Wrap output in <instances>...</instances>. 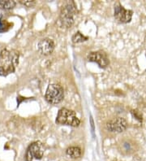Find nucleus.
Listing matches in <instances>:
<instances>
[{"label":"nucleus","mask_w":146,"mask_h":161,"mask_svg":"<svg viewBox=\"0 0 146 161\" xmlns=\"http://www.w3.org/2000/svg\"><path fill=\"white\" fill-rule=\"evenodd\" d=\"M19 54L16 50L3 49L0 51V75L6 77L16 70Z\"/></svg>","instance_id":"obj_1"},{"label":"nucleus","mask_w":146,"mask_h":161,"mask_svg":"<svg viewBox=\"0 0 146 161\" xmlns=\"http://www.w3.org/2000/svg\"><path fill=\"white\" fill-rule=\"evenodd\" d=\"M55 122L60 125H68L72 127H78L80 124V119L77 117L75 112L65 108L59 109Z\"/></svg>","instance_id":"obj_2"},{"label":"nucleus","mask_w":146,"mask_h":161,"mask_svg":"<svg viewBox=\"0 0 146 161\" xmlns=\"http://www.w3.org/2000/svg\"><path fill=\"white\" fill-rule=\"evenodd\" d=\"M77 9L76 5L73 1H69L62 7L60 12V22L65 28H71L74 24V16L76 14Z\"/></svg>","instance_id":"obj_3"},{"label":"nucleus","mask_w":146,"mask_h":161,"mask_svg":"<svg viewBox=\"0 0 146 161\" xmlns=\"http://www.w3.org/2000/svg\"><path fill=\"white\" fill-rule=\"evenodd\" d=\"M64 98V91L59 84H50L46 89L45 98L47 103L55 105L61 103Z\"/></svg>","instance_id":"obj_4"},{"label":"nucleus","mask_w":146,"mask_h":161,"mask_svg":"<svg viewBox=\"0 0 146 161\" xmlns=\"http://www.w3.org/2000/svg\"><path fill=\"white\" fill-rule=\"evenodd\" d=\"M44 147L41 142H34L29 146L26 151L25 161H33V159H41L44 155Z\"/></svg>","instance_id":"obj_5"},{"label":"nucleus","mask_w":146,"mask_h":161,"mask_svg":"<svg viewBox=\"0 0 146 161\" xmlns=\"http://www.w3.org/2000/svg\"><path fill=\"white\" fill-rule=\"evenodd\" d=\"M133 12L132 10H127L121 5L120 3H116L114 8L115 19L119 23L127 24L132 20Z\"/></svg>","instance_id":"obj_6"},{"label":"nucleus","mask_w":146,"mask_h":161,"mask_svg":"<svg viewBox=\"0 0 146 161\" xmlns=\"http://www.w3.org/2000/svg\"><path fill=\"white\" fill-rule=\"evenodd\" d=\"M88 60L89 62H94L97 64L101 69H105L109 65L110 60L106 54L102 51H93L90 52L87 56Z\"/></svg>","instance_id":"obj_7"},{"label":"nucleus","mask_w":146,"mask_h":161,"mask_svg":"<svg viewBox=\"0 0 146 161\" xmlns=\"http://www.w3.org/2000/svg\"><path fill=\"white\" fill-rule=\"evenodd\" d=\"M127 127V122L123 117H117L110 120L105 124L106 130L112 133H122L124 131Z\"/></svg>","instance_id":"obj_8"},{"label":"nucleus","mask_w":146,"mask_h":161,"mask_svg":"<svg viewBox=\"0 0 146 161\" xmlns=\"http://www.w3.org/2000/svg\"><path fill=\"white\" fill-rule=\"evenodd\" d=\"M39 52L43 55H51L55 49V42L51 38H43L37 44Z\"/></svg>","instance_id":"obj_9"},{"label":"nucleus","mask_w":146,"mask_h":161,"mask_svg":"<svg viewBox=\"0 0 146 161\" xmlns=\"http://www.w3.org/2000/svg\"><path fill=\"white\" fill-rule=\"evenodd\" d=\"M119 150L122 153L132 154L136 151V144L131 140H125L119 144Z\"/></svg>","instance_id":"obj_10"},{"label":"nucleus","mask_w":146,"mask_h":161,"mask_svg":"<svg viewBox=\"0 0 146 161\" xmlns=\"http://www.w3.org/2000/svg\"><path fill=\"white\" fill-rule=\"evenodd\" d=\"M66 154L72 159H79L81 157V149L78 147H70L66 151Z\"/></svg>","instance_id":"obj_11"},{"label":"nucleus","mask_w":146,"mask_h":161,"mask_svg":"<svg viewBox=\"0 0 146 161\" xmlns=\"http://www.w3.org/2000/svg\"><path fill=\"white\" fill-rule=\"evenodd\" d=\"M89 39V37L83 35L80 31H77L74 35L72 36V41L73 43H80V42H84Z\"/></svg>","instance_id":"obj_12"},{"label":"nucleus","mask_w":146,"mask_h":161,"mask_svg":"<svg viewBox=\"0 0 146 161\" xmlns=\"http://www.w3.org/2000/svg\"><path fill=\"white\" fill-rule=\"evenodd\" d=\"M16 3L12 0H0V8L12 9L16 7Z\"/></svg>","instance_id":"obj_13"},{"label":"nucleus","mask_w":146,"mask_h":161,"mask_svg":"<svg viewBox=\"0 0 146 161\" xmlns=\"http://www.w3.org/2000/svg\"><path fill=\"white\" fill-rule=\"evenodd\" d=\"M10 28L9 23L3 19V17L0 16V33H3V32L8 31V29Z\"/></svg>","instance_id":"obj_14"},{"label":"nucleus","mask_w":146,"mask_h":161,"mask_svg":"<svg viewBox=\"0 0 146 161\" xmlns=\"http://www.w3.org/2000/svg\"><path fill=\"white\" fill-rule=\"evenodd\" d=\"M132 115L133 116V117L136 118V120H139V121H142L143 120V116H142V114L140 113V112H139L137 109H135V110H132Z\"/></svg>","instance_id":"obj_15"},{"label":"nucleus","mask_w":146,"mask_h":161,"mask_svg":"<svg viewBox=\"0 0 146 161\" xmlns=\"http://www.w3.org/2000/svg\"><path fill=\"white\" fill-rule=\"evenodd\" d=\"M20 3L24 4V6L31 8L33 5H35V1H29V0H27V1H20Z\"/></svg>","instance_id":"obj_16"},{"label":"nucleus","mask_w":146,"mask_h":161,"mask_svg":"<svg viewBox=\"0 0 146 161\" xmlns=\"http://www.w3.org/2000/svg\"><path fill=\"white\" fill-rule=\"evenodd\" d=\"M145 55H146V53H145Z\"/></svg>","instance_id":"obj_17"}]
</instances>
